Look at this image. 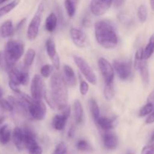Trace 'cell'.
I'll list each match as a JSON object with an SVG mask.
<instances>
[{
  "label": "cell",
  "mask_w": 154,
  "mask_h": 154,
  "mask_svg": "<svg viewBox=\"0 0 154 154\" xmlns=\"http://www.w3.org/2000/svg\"><path fill=\"white\" fill-rule=\"evenodd\" d=\"M73 111L75 123L78 125L81 124L83 122V118H84V109H83L81 102L79 100H75L74 102Z\"/></svg>",
  "instance_id": "44dd1931"
},
{
  "label": "cell",
  "mask_w": 154,
  "mask_h": 154,
  "mask_svg": "<svg viewBox=\"0 0 154 154\" xmlns=\"http://www.w3.org/2000/svg\"><path fill=\"white\" fill-rule=\"evenodd\" d=\"M141 154H154V141L144 146L141 150Z\"/></svg>",
  "instance_id": "74e56055"
},
{
  "label": "cell",
  "mask_w": 154,
  "mask_h": 154,
  "mask_svg": "<svg viewBox=\"0 0 154 154\" xmlns=\"http://www.w3.org/2000/svg\"><path fill=\"white\" fill-rule=\"evenodd\" d=\"M145 123L147 124H151V123H154V108L151 113L149 114V116L147 117V118L145 120Z\"/></svg>",
  "instance_id": "f35d334b"
},
{
  "label": "cell",
  "mask_w": 154,
  "mask_h": 154,
  "mask_svg": "<svg viewBox=\"0 0 154 154\" xmlns=\"http://www.w3.org/2000/svg\"><path fill=\"white\" fill-rule=\"evenodd\" d=\"M20 99L26 104L28 110V114L33 120H42L45 119L47 113L46 105L42 101H36L25 93H20L17 94Z\"/></svg>",
  "instance_id": "3957f363"
},
{
  "label": "cell",
  "mask_w": 154,
  "mask_h": 154,
  "mask_svg": "<svg viewBox=\"0 0 154 154\" xmlns=\"http://www.w3.org/2000/svg\"><path fill=\"white\" fill-rule=\"evenodd\" d=\"M44 6L43 4L39 5L37 9V11L35 14L34 17L30 21L29 24L28 29H27L26 35L27 38L29 41H33L37 38L39 32V28H40L41 22H42V16L43 14Z\"/></svg>",
  "instance_id": "5b68a950"
},
{
  "label": "cell",
  "mask_w": 154,
  "mask_h": 154,
  "mask_svg": "<svg viewBox=\"0 0 154 154\" xmlns=\"http://www.w3.org/2000/svg\"><path fill=\"white\" fill-rule=\"evenodd\" d=\"M11 129L8 124L3 125L0 127V144L5 145L11 138Z\"/></svg>",
  "instance_id": "603a6c76"
},
{
  "label": "cell",
  "mask_w": 154,
  "mask_h": 154,
  "mask_svg": "<svg viewBox=\"0 0 154 154\" xmlns=\"http://www.w3.org/2000/svg\"><path fill=\"white\" fill-rule=\"evenodd\" d=\"M35 54H36L35 50L32 49V48H29V49L26 51V53L25 54V56H24V67L29 68L32 65L35 60Z\"/></svg>",
  "instance_id": "83f0119b"
},
{
  "label": "cell",
  "mask_w": 154,
  "mask_h": 154,
  "mask_svg": "<svg viewBox=\"0 0 154 154\" xmlns=\"http://www.w3.org/2000/svg\"><path fill=\"white\" fill-rule=\"evenodd\" d=\"M89 106H90V111L93 120L96 121L100 117V110L98 105V103L94 99H90L89 101Z\"/></svg>",
  "instance_id": "484cf974"
},
{
  "label": "cell",
  "mask_w": 154,
  "mask_h": 154,
  "mask_svg": "<svg viewBox=\"0 0 154 154\" xmlns=\"http://www.w3.org/2000/svg\"><path fill=\"white\" fill-rule=\"evenodd\" d=\"M135 68L138 70H139L140 74H141V79H142V82L144 86H147L150 82V75H149V69L148 66H147V60H142L140 61L138 64H136Z\"/></svg>",
  "instance_id": "ac0fdd59"
},
{
  "label": "cell",
  "mask_w": 154,
  "mask_h": 154,
  "mask_svg": "<svg viewBox=\"0 0 154 154\" xmlns=\"http://www.w3.org/2000/svg\"><path fill=\"white\" fill-rule=\"evenodd\" d=\"M52 154H69L68 147L64 142H60L57 144Z\"/></svg>",
  "instance_id": "e575fe53"
},
{
  "label": "cell",
  "mask_w": 154,
  "mask_h": 154,
  "mask_svg": "<svg viewBox=\"0 0 154 154\" xmlns=\"http://www.w3.org/2000/svg\"><path fill=\"white\" fill-rule=\"evenodd\" d=\"M63 73H64L63 78L66 84L70 87H75L77 84V77L73 69L69 65H65L63 66Z\"/></svg>",
  "instance_id": "d6986e66"
},
{
  "label": "cell",
  "mask_w": 154,
  "mask_h": 154,
  "mask_svg": "<svg viewBox=\"0 0 154 154\" xmlns=\"http://www.w3.org/2000/svg\"><path fill=\"white\" fill-rule=\"evenodd\" d=\"M150 5H151L152 9L154 11V0H150Z\"/></svg>",
  "instance_id": "bcb514c9"
},
{
  "label": "cell",
  "mask_w": 154,
  "mask_h": 154,
  "mask_svg": "<svg viewBox=\"0 0 154 154\" xmlns=\"http://www.w3.org/2000/svg\"><path fill=\"white\" fill-rule=\"evenodd\" d=\"M45 47H46V51L48 57L51 59V62L53 63V66L57 70H59L60 66V57L57 52V48H56V44L53 38H49L47 39L46 43H45Z\"/></svg>",
  "instance_id": "5bb4252c"
},
{
  "label": "cell",
  "mask_w": 154,
  "mask_h": 154,
  "mask_svg": "<svg viewBox=\"0 0 154 154\" xmlns=\"http://www.w3.org/2000/svg\"><path fill=\"white\" fill-rule=\"evenodd\" d=\"M24 133V146L29 154H42V148L36 141L34 132L27 127L23 128Z\"/></svg>",
  "instance_id": "52a82bcc"
},
{
  "label": "cell",
  "mask_w": 154,
  "mask_h": 154,
  "mask_svg": "<svg viewBox=\"0 0 154 154\" xmlns=\"http://www.w3.org/2000/svg\"><path fill=\"white\" fill-rule=\"evenodd\" d=\"M26 20V18H23V19L21 20L20 21L19 23H18L17 25V26H16V29H17H17H20L21 27H22V26L23 25L24 23H25Z\"/></svg>",
  "instance_id": "b9f144b4"
},
{
  "label": "cell",
  "mask_w": 154,
  "mask_h": 154,
  "mask_svg": "<svg viewBox=\"0 0 154 154\" xmlns=\"http://www.w3.org/2000/svg\"><path fill=\"white\" fill-rule=\"evenodd\" d=\"M15 29L14 28L12 21L8 20L3 23L2 25L0 27V35L2 38H8L14 35Z\"/></svg>",
  "instance_id": "7402d4cb"
},
{
  "label": "cell",
  "mask_w": 154,
  "mask_h": 154,
  "mask_svg": "<svg viewBox=\"0 0 154 154\" xmlns=\"http://www.w3.org/2000/svg\"><path fill=\"white\" fill-rule=\"evenodd\" d=\"M95 35L99 45L106 49L114 48L118 44L115 28L109 20H102L96 23Z\"/></svg>",
  "instance_id": "7a4b0ae2"
},
{
  "label": "cell",
  "mask_w": 154,
  "mask_h": 154,
  "mask_svg": "<svg viewBox=\"0 0 154 154\" xmlns=\"http://www.w3.org/2000/svg\"><path fill=\"white\" fill-rule=\"evenodd\" d=\"M20 0H14L11 2L8 3V4L5 5L3 7L0 8V17L5 16V14H8L9 12L11 11L14 8H15L20 3Z\"/></svg>",
  "instance_id": "f1b7e54d"
},
{
  "label": "cell",
  "mask_w": 154,
  "mask_h": 154,
  "mask_svg": "<svg viewBox=\"0 0 154 154\" xmlns=\"http://www.w3.org/2000/svg\"><path fill=\"white\" fill-rule=\"evenodd\" d=\"M30 92L32 99L36 101H42L46 93L45 84L42 75H35L33 77L30 86Z\"/></svg>",
  "instance_id": "ba28073f"
},
{
  "label": "cell",
  "mask_w": 154,
  "mask_h": 154,
  "mask_svg": "<svg viewBox=\"0 0 154 154\" xmlns=\"http://www.w3.org/2000/svg\"><path fill=\"white\" fill-rule=\"evenodd\" d=\"M125 2V0H113L112 3L115 8H120Z\"/></svg>",
  "instance_id": "ab89813d"
},
{
  "label": "cell",
  "mask_w": 154,
  "mask_h": 154,
  "mask_svg": "<svg viewBox=\"0 0 154 154\" xmlns=\"http://www.w3.org/2000/svg\"><path fill=\"white\" fill-rule=\"evenodd\" d=\"M98 66L102 73L105 84L114 83V72L113 66L104 57H100L98 60Z\"/></svg>",
  "instance_id": "30bf717a"
},
{
  "label": "cell",
  "mask_w": 154,
  "mask_h": 154,
  "mask_svg": "<svg viewBox=\"0 0 154 154\" xmlns=\"http://www.w3.org/2000/svg\"><path fill=\"white\" fill-rule=\"evenodd\" d=\"M115 118H109L106 117H99L97 120H96V123L99 126L100 129L103 131L111 130L114 128L116 124Z\"/></svg>",
  "instance_id": "ffe728a7"
},
{
  "label": "cell",
  "mask_w": 154,
  "mask_h": 154,
  "mask_svg": "<svg viewBox=\"0 0 154 154\" xmlns=\"http://www.w3.org/2000/svg\"><path fill=\"white\" fill-rule=\"evenodd\" d=\"M153 141H154V132H153V134H152L151 138H150V142H153Z\"/></svg>",
  "instance_id": "7dc6e473"
},
{
  "label": "cell",
  "mask_w": 154,
  "mask_h": 154,
  "mask_svg": "<svg viewBox=\"0 0 154 154\" xmlns=\"http://www.w3.org/2000/svg\"><path fill=\"white\" fill-rule=\"evenodd\" d=\"M79 90L80 93H81V94L82 96H85V95L87 94V93L89 91V85L87 81H84V80H81V83H80Z\"/></svg>",
  "instance_id": "8d00e7d4"
},
{
  "label": "cell",
  "mask_w": 154,
  "mask_h": 154,
  "mask_svg": "<svg viewBox=\"0 0 154 154\" xmlns=\"http://www.w3.org/2000/svg\"><path fill=\"white\" fill-rule=\"evenodd\" d=\"M137 15H138V17L139 19L140 22L144 23L147 19V9L146 8V6L144 5H141L138 7V11H137Z\"/></svg>",
  "instance_id": "1f68e13d"
},
{
  "label": "cell",
  "mask_w": 154,
  "mask_h": 154,
  "mask_svg": "<svg viewBox=\"0 0 154 154\" xmlns=\"http://www.w3.org/2000/svg\"><path fill=\"white\" fill-rule=\"evenodd\" d=\"M113 67L118 75L119 78L123 81L129 80L132 77V66L129 62L114 60Z\"/></svg>",
  "instance_id": "8fae6325"
},
{
  "label": "cell",
  "mask_w": 154,
  "mask_h": 154,
  "mask_svg": "<svg viewBox=\"0 0 154 154\" xmlns=\"http://www.w3.org/2000/svg\"><path fill=\"white\" fill-rule=\"evenodd\" d=\"M50 87L51 90L49 93L53 99L54 109L57 108L59 111H61L68 105V84L61 74L54 72L51 78Z\"/></svg>",
  "instance_id": "6da1fadb"
},
{
  "label": "cell",
  "mask_w": 154,
  "mask_h": 154,
  "mask_svg": "<svg viewBox=\"0 0 154 154\" xmlns=\"http://www.w3.org/2000/svg\"><path fill=\"white\" fill-rule=\"evenodd\" d=\"M90 23H91V21H90V20L88 19V18L84 17V19L82 20V25L84 26V27L90 26Z\"/></svg>",
  "instance_id": "60d3db41"
},
{
  "label": "cell",
  "mask_w": 154,
  "mask_h": 154,
  "mask_svg": "<svg viewBox=\"0 0 154 154\" xmlns=\"http://www.w3.org/2000/svg\"><path fill=\"white\" fill-rule=\"evenodd\" d=\"M57 16L56 14L51 13L45 20V29L49 32H53L57 26Z\"/></svg>",
  "instance_id": "cb8c5ba5"
},
{
  "label": "cell",
  "mask_w": 154,
  "mask_h": 154,
  "mask_svg": "<svg viewBox=\"0 0 154 154\" xmlns=\"http://www.w3.org/2000/svg\"><path fill=\"white\" fill-rule=\"evenodd\" d=\"M11 137L15 147L19 151H21L25 148V146H24V133L23 128L18 127V126L15 127L12 132Z\"/></svg>",
  "instance_id": "e0dca14e"
},
{
  "label": "cell",
  "mask_w": 154,
  "mask_h": 154,
  "mask_svg": "<svg viewBox=\"0 0 154 154\" xmlns=\"http://www.w3.org/2000/svg\"><path fill=\"white\" fill-rule=\"evenodd\" d=\"M78 2H79V0H65L64 1L65 8L69 17H72L75 14Z\"/></svg>",
  "instance_id": "d4e9b609"
},
{
  "label": "cell",
  "mask_w": 154,
  "mask_h": 154,
  "mask_svg": "<svg viewBox=\"0 0 154 154\" xmlns=\"http://www.w3.org/2000/svg\"><path fill=\"white\" fill-rule=\"evenodd\" d=\"M0 108L4 111L8 112H13L14 108L8 100H6L4 99H0Z\"/></svg>",
  "instance_id": "d590c367"
},
{
  "label": "cell",
  "mask_w": 154,
  "mask_h": 154,
  "mask_svg": "<svg viewBox=\"0 0 154 154\" xmlns=\"http://www.w3.org/2000/svg\"><path fill=\"white\" fill-rule=\"evenodd\" d=\"M147 102H152V103L154 104V90L151 92V93L149 95L148 98H147Z\"/></svg>",
  "instance_id": "7bdbcfd3"
},
{
  "label": "cell",
  "mask_w": 154,
  "mask_h": 154,
  "mask_svg": "<svg viewBox=\"0 0 154 154\" xmlns=\"http://www.w3.org/2000/svg\"><path fill=\"white\" fill-rule=\"evenodd\" d=\"M75 126H72V127L70 128V129H69V137H70V138H71V137L73 136L74 133H75Z\"/></svg>",
  "instance_id": "ee69618b"
},
{
  "label": "cell",
  "mask_w": 154,
  "mask_h": 154,
  "mask_svg": "<svg viewBox=\"0 0 154 154\" xmlns=\"http://www.w3.org/2000/svg\"><path fill=\"white\" fill-rule=\"evenodd\" d=\"M154 108V104L152 103V102H148L145 105L141 108V109L139 111V116L140 117H145V116L149 115L150 113L153 111Z\"/></svg>",
  "instance_id": "836d02e7"
},
{
  "label": "cell",
  "mask_w": 154,
  "mask_h": 154,
  "mask_svg": "<svg viewBox=\"0 0 154 154\" xmlns=\"http://www.w3.org/2000/svg\"><path fill=\"white\" fill-rule=\"evenodd\" d=\"M154 53V34L150 38L148 44L143 50V56L144 60H147Z\"/></svg>",
  "instance_id": "4316f807"
},
{
  "label": "cell",
  "mask_w": 154,
  "mask_h": 154,
  "mask_svg": "<svg viewBox=\"0 0 154 154\" xmlns=\"http://www.w3.org/2000/svg\"><path fill=\"white\" fill-rule=\"evenodd\" d=\"M104 96L106 100L110 101L113 99L114 96V83L111 84H105L104 89Z\"/></svg>",
  "instance_id": "4dcf8cb0"
},
{
  "label": "cell",
  "mask_w": 154,
  "mask_h": 154,
  "mask_svg": "<svg viewBox=\"0 0 154 154\" xmlns=\"http://www.w3.org/2000/svg\"><path fill=\"white\" fill-rule=\"evenodd\" d=\"M54 66L50 64L44 65L42 68H41V75L43 78H47L51 75V74L54 72Z\"/></svg>",
  "instance_id": "d6a6232c"
},
{
  "label": "cell",
  "mask_w": 154,
  "mask_h": 154,
  "mask_svg": "<svg viewBox=\"0 0 154 154\" xmlns=\"http://www.w3.org/2000/svg\"><path fill=\"white\" fill-rule=\"evenodd\" d=\"M76 148L81 152H90L93 150L91 144L84 139H80L76 143Z\"/></svg>",
  "instance_id": "f546056e"
},
{
  "label": "cell",
  "mask_w": 154,
  "mask_h": 154,
  "mask_svg": "<svg viewBox=\"0 0 154 154\" xmlns=\"http://www.w3.org/2000/svg\"><path fill=\"white\" fill-rule=\"evenodd\" d=\"M102 141L105 147L108 150H114L118 145V138L114 132L111 130L105 131L102 135Z\"/></svg>",
  "instance_id": "2e32d148"
},
{
  "label": "cell",
  "mask_w": 154,
  "mask_h": 154,
  "mask_svg": "<svg viewBox=\"0 0 154 154\" xmlns=\"http://www.w3.org/2000/svg\"><path fill=\"white\" fill-rule=\"evenodd\" d=\"M9 83L17 86H26L29 81V75L25 71H20L17 69L13 67L8 68Z\"/></svg>",
  "instance_id": "9c48e42d"
},
{
  "label": "cell",
  "mask_w": 154,
  "mask_h": 154,
  "mask_svg": "<svg viewBox=\"0 0 154 154\" xmlns=\"http://www.w3.org/2000/svg\"><path fill=\"white\" fill-rule=\"evenodd\" d=\"M71 38L73 43L78 48H84L87 45V38L85 33L82 30L77 29L75 27H72L70 29Z\"/></svg>",
  "instance_id": "9a60e30c"
},
{
  "label": "cell",
  "mask_w": 154,
  "mask_h": 154,
  "mask_svg": "<svg viewBox=\"0 0 154 154\" xmlns=\"http://www.w3.org/2000/svg\"><path fill=\"white\" fill-rule=\"evenodd\" d=\"M24 54V45L21 42L10 40L6 43L4 50V59L8 69L14 66Z\"/></svg>",
  "instance_id": "277c9868"
},
{
  "label": "cell",
  "mask_w": 154,
  "mask_h": 154,
  "mask_svg": "<svg viewBox=\"0 0 154 154\" xmlns=\"http://www.w3.org/2000/svg\"><path fill=\"white\" fill-rule=\"evenodd\" d=\"M113 0H92L90 2V11L96 17L105 14L112 5Z\"/></svg>",
  "instance_id": "4fadbf2b"
},
{
  "label": "cell",
  "mask_w": 154,
  "mask_h": 154,
  "mask_svg": "<svg viewBox=\"0 0 154 154\" xmlns=\"http://www.w3.org/2000/svg\"><path fill=\"white\" fill-rule=\"evenodd\" d=\"M60 111H61V114L54 116L51 122L53 128L57 131H62L65 129L66 122L70 116L71 108L69 105H67Z\"/></svg>",
  "instance_id": "7c38bea8"
},
{
  "label": "cell",
  "mask_w": 154,
  "mask_h": 154,
  "mask_svg": "<svg viewBox=\"0 0 154 154\" xmlns=\"http://www.w3.org/2000/svg\"><path fill=\"white\" fill-rule=\"evenodd\" d=\"M5 120V116L2 114V113L0 112V126L3 123V122Z\"/></svg>",
  "instance_id": "f6af8a7d"
},
{
  "label": "cell",
  "mask_w": 154,
  "mask_h": 154,
  "mask_svg": "<svg viewBox=\"0 0 154 154\" xmlns=\"http://www.w3.org/2000/svg\"><path fill=\"white\" fill-rule=\"evenodd\" d=\"M74 61L87 81L93 85H96L97 83V78L88 63L79 56H74Z\"/></svg>",
  "instance_id": "8992f818"
},
{
  "label": "cell",
  "mask_w": 154,
  "mask_h": 154,
  "mask_svg": "<svg viewBox=\"0 0 154 154\" xmlns=\"http://www.w3.org/2000/svg\"><path fill=\"white\" fill-rule=\"evenodd\" d=\"M2 93H3L2 90V89L0 88V98H1V97H2Z\"/></svg>",
  "instance_id": "681fc988"
},
{
  "label": "cell",
  "mask_w": 154,
  "mask_h": 154,
  "mask_svg": "<svg viewBox=\"0 0 154 154\" xmlns=\"http://www.w3.org/2000/svg\"><path fill=\"white\" fill-rule=\"evenodd\" d=\"M7 1H8V0H0V5L3 4V3H5V2H7Z\"/></svg>",
  "instance_id": "c3c4849f"
}]
</instances>
